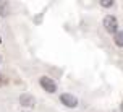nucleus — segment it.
<instances>
[{
    "label": "nucleus",
    "instance_id": "5",
    "mask_svg": "<svg viewBox=\"0 0 123 112\" xmlns=\"http://www.w3.org/2000/svg\"><path fill=\"white\" fill-rule=\"evenodd\" d=\"M10 13V3L5 0H0V16H6Z\"/></svg>",
    "mask_w": 123,
    "mask_h": 112
},
{
    "label": "nucleus",
    "instance_id": "8",
    "mask_svg": "<svg viewBox=\"0 0 123 112\" xmlns=\"http://www.w3.org/2000/svg\"><path fill=\"white\" fill-rule=\"evenodd\" d=\"M120 111L123 112V101H122V106H120Z\"/></svg>",
    "mask_w": 123,
    "mask_h": 112
},
{
    "label": "nucleus",
    "instance_id": "4",
    "mask_svg": "<svg viewBox=\"0 0 123 112\" xmlns=\"http://www.w3.org/2000/svg\"><path fill=\"white\" fill-rule=\"evenodd\" d=\"M19 104L23 107H34L36 104V99H34V96L29 93H23L19 96Z\"/></svg>",
    "mask_w": 123,
    "mask_h": 112
},
{
    "label": "nucleus",
    "instance_id": "1",
    "mask_svg": "<svg viewBox=\"0 0 123 112\" xmlns=\"http://www.w3.org/2000/svg\"><path fill=\"white\" fill-rule=\"evenodd\" d=\"M102 25H104L105 31L110 33V34H117L118 33V21L115 16H112V15H107L102 21Z\"/></svg>",
    "mask_w": 123,
    "mask_h": 112
},
{
    "label": "nucleus",
    "instance_id": "2",
    "mask_svg": "<svg viewBox=\"0 0 123 112\" xmlns=\"http://www.w3.org/2000/svg\"><path fill=\"white\" fill-rule=\"evenodd\" d=\"M39 85H41V88H42L44 91H47V93H50V94H54L57 91L55 81L52 80V78H49V76H41V78H39Z\"/></svg>",
    "mask_w": 123,
    "mask_h": 112
},
{
    "label": "nucleus",
    "instance_id": "3",
    "mask_svg": "<svg viewBox=\"0 0 123 112\" xmlns=\"http://www.w3.org/2000/svg\"><path fill=\"white\" fill-rule=\"evenodd\" d=\"M60 102L63 106L70 107V109H74V107L78 106V98L73 96V94H70V93H62L60 94Z\"/></svg>",
    "mask_w": 123,
    "mask_h": 112
},
{
    "label": "nucleus",
    "instance_id": "6",
    "mask_svg": "<svg viewBox=\"0 0 123 112\" xmlns=\"http://www.w3.org/2000/svg\"><path fill=\"white\" fill-rule=\"evenodd\" d=\"M113 41L118 47H123V31H118L117 34H113Z\"/></svg>",
    "mask_w": 123,
    "mask_h": 112
},
{
    "label": "nucleus",
    "instance_id": "10",
    "mask_svg": "<svg viewBox=\"0 0 123 112\" xmlns=\"http://www.w3.org/2000/svg\"><path fill=\"white\" fill-rule=\"evenodd\" d=\"M0 42H2V37H0Z\"/></svg>",
    "mask_w": 123,
    "mask_h": 112
},
{
    "label": "nucleus",
    "instance_id": "9",
    "mask_svg": "<svg viewBox=\"0 0 123 112\" xmlns=\"http://www.w3.org/2000/svg\"><path fill=\"white\" fill-rule=\"evenodd\" d=\"M0 85H2V76H0Z\"/></svg>",
    "mask_w": 123,
    "mask_h": 112
},
{
    "label": "nucleus",
    "instance_id": "7",
    "mask_svg": "<svg viewBox=\"0 0 123 112\" xmlns=\"http://www.w3.org/2000/svg\"><path fill=\"white\" fill-rule=\"evenodd\" d=\"M100 5L105 7V8H107V7H112V5H113V0H102V2H100Z\"/></svg>",
    "mask_w": 123,
    "mask_h": 112
}]
</instances>
